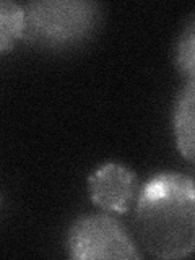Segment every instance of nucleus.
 Segmentation results:
<instances>
[{
	"instance_id": "nucleus-4",
	"label": "nucleus",
	"mask_w": 195,
	"mask_h": 260,
	"mask_svg": "<svg viewBox=\"0 0 195 260\" xmlns=\"http://www.w3.org/2000/svg\"><path fill=\"white\" fill-rule=\"evenodd\" d=\"M137 177L130 169L116 162L96 169L88 179L89 197L104 210L125 213L137 193Z\"/></svg>"
},
{
	"instance_id": "nucleus-2",
	"label": "nucleus",
	"mask_w": 195,
	"mask_h": 260,
	"mask_svg": "<svg viewBox=\"0 0 195 260\" xmlns=\"http://www.w3.org/2000/svg\"><path fill=\"white\" fill-rule=\"evenodd\" d=\"M23 38L47 49H67L89 38L100 21V5L86 0H39L24 8Z\"/></svg>"
},
{
	"instance_id": "nucleus-1",
	"label": "nucleus",
	"mask_w": 195,
	"mask_h": 260,
	"mask_svg": "<svg viewBox=\"0 0 195 260\" xmlns=\"http://www.w3.org/2000/svg\"><path fill=\"white\" fill-rule=\"evenodd\" d=\"M135 228L150 255L182 258L195 250V184L179 173L151 177L140 192Z\"/></svg>"
},
{
	"instance_id": "nucleus-6",
	"label": "nucleus",
	"mask_w": 195,
	"mask_h": 260,
	"mask_svg": "<svg viewBox=\"0 0 195 260\" xmlns=\"http://www.w3.org/2000/svg\"><path fill=\"white\" fill-rule=\"evenodd\" d=\"M26 13L24 8L10 0H4L0 5V51L7 54L24 32Z\"/></svg>"
},
{
	"instance_id": "nucleus-3",
	"label": "nucleus",
	"mask_w": 195,
	"mask_h": 260,
	"mask_svg": "<svg viewBox=\"0 0 195 260\" xmlns=\"http://www.w3.org/2000/svg\"><path fill=\"white\" fill-rule=\"evenodd\" d=\"M72 258H138L140 254L125 230L108 215H86L72 224L69 233Z\"/></svg>"
},
{
	"instance_id": "nucleus-5",
	"label": "nucleus",
	"mask_w": 195,
	"mask_h": 260,
	"mask_svg": "<svg viewBox=\"0 0 195 260\" xmlns=\"http://www.w3.org/2000/svg\"><path fill=\"white\" fill-rule=\"evenodd\" d=\"M174 135L181 154L195 161V78H187L174 106Z\"/></svg>"
},
{
	"instance_id": "nucleus-7",
	"label": "nucleus",
	"mask_w": 195,
	"mask_h": 260,
	"mask_svg": "<svg viewBox=\"0 0 195 260\" xmlns=\"http://www.w3.org/2000/svg\"><path fill=\"white\" fill-rule=\"evenodd\" d=\"M176 65L187 78H195V15L185 23L177 39Z\"/></svg>"
}]
</instances>
